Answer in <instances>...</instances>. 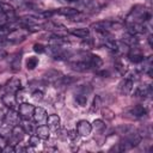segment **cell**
I'll return each mask as SVG.
<instances>
[{
	"mask_svg": "<svg viewBox=\"0 0 153 153\" xmlns=\"http://www.w3.org/2000/svg\"><path fill=\"white\" fill-rule=\"evenodd\" d=\"M130 112L135 117H143L147 115V109L143 105H136L130 110Z\"/></svg>",
	"mask_w": 153,
	"mask_h": 153,
	"instance_id": "obj_22",
	"label": "cell"
},
{
	"mask_svg": "<svg viewBox=\"0 0 153 153\" xmlns=\"http://www.w3.org/2000/svg\"><path fill=\"white\" fill-rule=\"evenodd\" d=\"M102 114H103V117H104L105 120H109V121L114 120V117H115V114H114L110 109H108V108L103 109V110H102Z\"/></svg>",
	"mask_w": 153,
	"mask_h": 153,
	"instance_id": "obj_32",
	"label": "cell"
},
{
	"mask_svg": "<svg viewBox=\"0 0 153 153\" xmlns=\"http://www.w3.org/2000/svg\"><path fill=\"white\" fill-rule=\"evenodd\" d=\"M122 42L126 43L127 45H134V44H137V39L135 38V35H131V33H127V35H124Z\"/></svg>",
	"mask_w": 153,
	"mask_h": 153,
	"instance_id": "obj_25",
	"label": "cell"
},
{
	"mask_svg": "<svg viewBox=\"0 0 153 153\" xmlns=\"http://www.w3.org/2000/svg\"><path fill=\"white\" fill-rule=\"evenodd\" d=\"M100 106H102V98H100L99 96H96V97L93 98V100H92L91 110H92V111H97V110L100 109Z\"/></svg>",
	"mask_w": 153,
	"mask_h": 153,
	"instance_id": "obj_30",
	"label": "cell"
},
{
	"mask_svg": "<svg viewBox=\"0 0 153 153\" xmlns=\"http://www.w3.org/2000/svg\"><path fill=\"white\" fill-rule=\"evenodd\" d=\"M22 128L24 129L25 134H32L33 133V128H32V123L30 122V120H23L22 122Z\"/></svg>",
	"mask_w": 153,
	"mask_h": 153,
	"instance_id": "obj_28",
	"label": "cell"
},
{
	"mask_svg": "<svg viewBox=\"0 0 153 153\" xmlns=\"http://www.w3.org/2000/svg\"><path fill=\"white\" fill-rule=\"evenodd\" d=\"M114 66H115V69L120 73V74H122V75H124L126 73H127V67H126V65L121 61V60H116L115 61V63H114Z\"/></svg>",
	"mask_w": 153,
	"mask_h": 153,
	"instance_id": "obj_27",
	"label": "cell"
},
{
	"mask_svg": "<svg viewBox=\"0 0 153 153\" xmlns=\"http://www.w3.org/2000/svg\"><path fill=\"white\" fill-rule=\"evenodd\" d=\"M37 65H38V59H37V57H35V56L29 57V59H27V61H26V68H27L29 71L35 69V68L37 67Z\"/></svg>",
	"mask_w": 153,
	"mask_h": 153,
	"instance_id": "obj_29",
	"label": "cell"
},
{
	"mask_svg": "<svg viewBox=\"0 0 153 153\" xmlns=\"http://www.w3.org/2000/svg\"><path fill=\"white\" fill-rule=\"evenodd\" d=\"M71 35L75 36V37H79V38H86L88 37L90 35V30L86 29V27H78V29H73L69 31Z\"/></svg>",
	"mask_w": 153,
	"mask_h": 153,
	"instance_id": "obj_20",
	"label": "cell"
},
{
	"mask_svg": "<svg viewBox=\"0 0 153 153\" xmlns=\"http://www.w3.org/2000/svg\"><path fill=\"white\" fill-rule=\"evenodd\" d=\"M39 141H41V139H39L37 135H31V136H30V139H29V146L36 147V146H38Z\"/></svg>",
	"mask_w": 153,
	"mask_h": 153,
	"instance_id": "obj_33",
	"label": "cell"
},
{
	"mask_svg": "<svg viewBox=\"0 0 153 153\" xmlns=\"http://www.w3.org/2000/svg\"><path fill=\"white\" fill-rule=\"evenodd\" d=\"M20 122V116L17 111H14L13 109H10V111L7 114H5V120L4 123L8 127H14L17 124H19Z\"/></svg>",
	"mask_w": 153,
	"mask_h": 153,
	"instance_id": "obj_4",
	"label": "cell"
},
{
	"mask_svg": "<svg viewBox=\"0 0 153 153\" xmlns=\"http://www.w3.org/2000/svg\"><path fill=\"white\" fill-rule=\"evenodd\" d=\"M11 69L13 72H18L20 69V65H22V54H16L13 55V57L11 59Z\"/></svg>",
	"mask_w": 153,
	"mask_h": 153,
	"instance_id": "obj_21",
	"label": "cell"
},
{
	"mask_svg": "<svg viewBox=\"0 0 153 153\" xmlns=\"http://www.w3.org/2000/svg\"><path fill=\"white\" fill-rule=\"evenodd\" d=\"M29 35V31L25 27H18V29H12L11 32L6 36V38L12 42V43H19L22 41H24Z\"/></svg>",
	"mask_w": 153,
	"mask_h": 153,
	"instance_id": "obj_1",
	"label": "cell"
},
{
	"mask_svg": "<svg viewBox=\"0 0 153 153\" xmlns=\"http://www.w3.org/2000/svg\"><path fill=\"white\" fill-rule=\"evenodd\" d=\"M56 12L55 11H44V12H42L41 13V16H43L44 18H50L53 14H55Z\"/></svg>",
	"mask_w": 153,
	"mask_h": 153,
	"instance_id": "obj_38",
	"label": "cell"
},
{
	"mask_svg": "<svg viewBox=\"0 0 153 153\" xmlns=\"http://www.w3.org/2000/svg\"><path fill=\"white\" fill-rule=\"evenodd\" d=\"M24 135H25V131H24V129L22 128V126L17 124V126L12 127V130H11V136H12V140H13V143H12V145L16 146L17 142H20V141L23 140Z\"/></svg>",
	"mask_w": 153,
	"mask_h": 153,
	"instance_id": "obj_7",
	"label": "cell"
},
{
	"mask_svg": "<svg viewBox=\"0 0 153 153\" xmlns=\"http://www.w3.org/2000/svg\"><path fill=\"white\" fill-rule=\"evenodd\" d=\"M0 152H2V147L1 146H0Z\"/></svg>",
	"mask_w": 153,
	"mask_h": 153,
	"instance_id": "obj_44",
	"label": "cell"
},
{
	"mask_svg": "<svg viewBox=\"0 0 153 153\" xmlns=\"http://www.w3.org/2000/svg\"><path fill=\"white\" fill-rule=\"evenodd\" d=\"M76 79L74 76H71V75H62L55 84H60L62 86H68V85H72L73 82H75Z\"/></svg>",
	"mask_w": 153,
	"mask_h": 153,
	"instance_id": "obj_23",
	"label": "cell"
},
{
	"mask_svg": "<svg viewBox=\"0 0 153 153\" xmlns=\"http://www.w3.org/2000/svg\"><path fill=\"white\" fill-rule=\"evenodd\" d=\"M91 126H92V129L96 130L97 133H102L105 129V123L102 120H94Z\"/></svg>",
	"mask_w": 153,
	"mask_h": 153,
	"instance_id": "obj_26",
	"label": "cell"
},
{
	"mask_svg": "<svg viewBox=\"0 0 153 153\" xmlns=\"http://www.w3.org/2000/svg\"><path fill=\"white\" fill-rule=\"evenodd\" d=\"M32 118H33V121H35L36 123L42 124L43 122L47 121V111H45L43 108H41V106H35Z\"/></svg>",
	"mask_w": 153,
	"mask_h": 153,
	"instance_id": "obj_9",
	"label": "cell"
},
{
	"mask_svg": "<svg viewBox=\"0 0 153 153\" xmlns=\"http://www.w3.org/2000/svg\"><path fill=\"white\" fill-rule=\"evenodd\" d=\"M5 56H6V51H5L2 48H0V60H1V59H4Z\"/></svg>",
	"mask_w": 153,
	"mask_h": 153,
	"instance_id": "obj_41",
	"label": "cell"
},
{
	"mask_svg": "<svg viewBox=\"0 0 153 153\" xmlns=\"http://www.w3.org/2000/svg\"><path fill=\"white\" fill-rule=\"evenodd\" d=\"M0 12L6 14L8 17V19H12L14 18V8L10 5V4H6V2H0Z\"/></svg>",
	"mask_w": 153,
	"mask_h": 153,
	"instance_id": "obj_18",
	"label": "cell"
},
{
	"mask_svg": "<svg viewBox=\"0 0 153 153\" xmlns=\"http://www.w3.org/2000/svg\"><path fill=\"white\" fill-rule=\"evenodd\" d=\"M61 1H66V2H73V1H76V0H61Z\"/></svg>",
	"mask_w": 153,
	"mask_h": 153,
	"instance_id": "obj_43",
	"label": "cell"
},
{
	"mask_svg": "<svg viewBox=\"0 0 153 153\" xmlns=\"http://www.w3.org/2000/svg\"><path fill=\"white\" fill-rule=\"evenodd\" d=\"M120 24L117 23H114L111 20H100V22H97V23H93L91 25L92 29H94L96 31L98 32H102V33H105L106 31L114 29V27H118Z\"/></svg>",
	"mask_w": 153,
	"mask_h": 153,
	"instance_id": "obj_2",
	"label": "cell"
},
{
	"mask_svg": "<svg viewBox=\"0 0 153 153\" xmlns=\"http://www.w3.org/2000/svg\"><path fill=\"white\" fill-rule=\"evenodd\" d=\"M75 99H76V102H78L79 105L84 106V105H86V102H87V94L78 93V94L75 96Z\"/></svg>",
	"mask_w": 153,
	"mask_h": 153,
	"instance_id": "obj_31",
	"label": "cell"
},
{
	"mask_svg": "<svg viewBox=\"0 0 153 153\" xmlns=\"http://www.w3.org/2000/svg\"><path fill=\"white\" fill-rule=\"evenodd\" d=\"M91 131H92V126L88 121L81 120L76 123V133L80 136H87V135H90Z\"/></svg>",
	"mask_w": 153,
	"mask_h": 153,
	"instance_id": "obj_5",
	"label": "cell"
},
{
	"mask_svg": "<svg viewBox=\"0 0 153 153\" xmlns=\"http://www.w3.org/2000/svg\"><path fill=\"white\" fill-rule=\"evenodd\" d=\"M8 20H10V19H8V17H7L6 14H4V13H1V12H0V26H1V25H5Z\"/></svg>",
	"mask_w": 153,
	"mask_h": 153,
	"instance_id": "obj_37",
	"label": "cell"
},
{
	"mask_svg": "<svg viewBox=\"0 0 153 153\" xmlns=\"http://www.w3.org/2000/svg\"><path fill=\"white\" fill-rule=\"evenodd\" d=\"M133 85H134V82H133V80L131 79H124L121 84H120V92L122 93V94H124V96H127V94H129L130 92H131V90H133Z\"/></svg>",
	"mask_w": 153,
	"mask_h": 153,
	"instance_id": "obj_14",
	"label": "cell"
},
{
	"mask_svg": "<svg viewBox=\"0 0 153 153\" xmlns=\"http://www.w3.org/2000/svg\"><path fill=\"white\" fill-rule=\"evenodd\" d=\"M33 110H35V106L30 103H26V102H23L19 104V109H18V114L20 116L22 120H31L32 118V115H33Z\"/></svg>",
	"mask_w": 153,
	"mask_h": 153,
	"instance_id": "obj_3",
	"label": "cell"
},
{
	"mask_svg": "<svg viewBox=\"0 0 153 153\" xmlns=\"http://www.w3.org/2000/svg\"><path fill=\"white\" fill-rule=\"evenodd\" d=\"M33 51L38 53V54H43L45 51V47L41 43H36V44H33Z\"/></svg>",
	"mask_w": 153,
	"mask_h": 153,
	"instance_id": "obj_35",
	"label": "cell"
},
{
	"mask_svg": "<svg viewBox=\"0 0 153 153\" xmlns=\"http://www.w3.org/2000/svg\"><path fill=\"white\" fill-rule=\"evenodd\" d=\"M62 76V74L59 72V71H56V69H49L48 72H45L44 74H43V79L47 81V82H56Z\"/></svg>",
	"mask_w": 153,
	"mask_h": 153,
	"instance_id": "obj_11",
	"label": "cell"
},
{
	"mask_svg": "<svg viewBox=\"0 0 153 153\" xmlns=\"http://www.w3.org/2000/svg\"><path fill=\"white\" fill-rule=\"evenodd\" d=\"M4 120H5V112L2 109H0V126L4 123Z\"/></svg>",
	"mask_w": 153,
	"mask_h": 153,
	"instance_id": "obj_40",
	"label": "cell"
},
{
	"mask_svg": "<svg viewBox=\"0 0 153 153\" xmlns=\"http://www.w3.org/2000/svg\"><path fill=\"white\" fill-rule=\"evenodd\" d=\"M45 122H47L48 127L51 128V129H59V128H60V123H61L60 117H59L57 115H55V114L49 115V116L47 117V121H45Z\"/></svg>",
	"mask_w": 153,
	"mask_h": 153,
	"instance_id": "obj_15",
	"label": "cell"
},
{
	"mask_svg": "<svg viewBox=\"0 0 153 153\" xmlns=\"http://www.w3.org/2000/svg\"><path fill=\"white\" fill-rule=\"evenodd\" d=\"M31 96H32V98L35 100H42V98H43V91L42 90H35Z\"/></svg>",
	"mask_w": 153,
	"mask_h": 153,
	"instance_id": "obj_36",
	"label": "cell"
},
{
	"mask_svg": "<svg viewBox=\"0 0 153 153\" xmlns=\"http://www.w3.org/2000/svg\"><path fill=\"white\" fill-rule=\"evenodd\" d=\"M152 94V86L151 85H142L139 86L135 91V97L137 98H146Z\"/></svg>",
	"mask_w": 153,
	"mask_h": 153,
	"instance_id": "obj_13",
	"label": "cell"
},
{
	"mask_svg": "<svg viewBox=\"0 0 153 153\" xmlns=\"http://www.w3.org/2000/svg\"><path fill=\"white\" fill-rule=\"evenodd\" d=\"M87 62L90 63L91 68H99L103 66V60L98 56V55H93V54H90L88 57H86Z\"/></svg>",
	"mask_w": 153,
	"mask_h": 153,
	"instance_id": "obj_17",
	"label": "cell"
},
{
	"mask_svg": "<svg viewBox=\"0 0 153 153\" xmlns=\"http://www.w3.org/2000/svg\"><path fill=\"white\" fill-rule=\"evenodd\" d=\"M128 59H129L130 62H134V63H140V62L145 61L143 54L137 48H134V49L128 51Z\"/></svg>",
	"mask_w": 153,
	"mask_h": 153,
	"instance_id": "obj_10",
	"label": "cell"
},
{
	"mask_svg": "<svg viewBox=\"0 0 153 153\" xmlns=\"http://www.w3.org/2000/svg\"><path fill=\"white\" fill-rule=\"evenodd\" d=\"M2 44H4V39H2V37H0V48H1Z\"/></svg>",
	"mask_w": 153,
	"mask_h": 153,
	"instance_id": "obj_42",
	"label": "cell"
},
{
	"mask_svg": "<svg viewBox=\"0 0 153 153\" xmlns=\"http://www.w3.org/2000/svg\"><path fill=\"white\" fill-rule=\"evenodd\" d=\"M20 88H22V81H20L18 78H12V79H10V80L6 82L5 87H4L5 92H10V93H16V92L19 91Z\"/></svg>",
	"mask_w": 153,
	"mask_h": 153,
	"instance_id": "obj_6",
	"label": "cell"
},
{
	"mask_svg": "<svg viewBox=\"0 0 153 153\" xmlns=\"http://www.w3.org/2000/svg\"><path fill=\"white\" fill-rule=\"evenodd\" d=\"M36 135L41 139V140H48L49 136H50V130H49V127L48 126H38L37 129H36Z\"/></svg>",
	"mask_w": 153,
	"mask_h": 153,
	"instance_id": "obj_16",
	"label": "cell"
},
{
	"mask_svg": "<svg viewBox=\"0 0 153 153\" xmlns=\"http://www.w3.org/2000/svg\"><path fill=\"white\" fill-rule=\"evenodd\" d=\"M71 67L76 71V72H86L91 69L90 63L87 62V60H80V61H74L71 63Z\"/></svg>",
	"mask_w": 153,
	"mask_h": 153,
	"instance_id": "obj_12",
	"label": "cell"
},
{
	"mask_svg": "<svg viewBox=\"0 0 153 153\" xmlns=\"http://www.w3.org/2000/svg\"><path fill=\"white\" fill-rule=\"evenodd\" d=\"M55 12L57 14H61V16H65V17H68V18H71V17L75 16L76 13H79V11L75 10V8H73V7H62V8L56 10Z\"/></svg>",
	"mask_w": 153,
	"mask_h": 153,
	"instance_id": "obj_19",
	"label": "cell"
},
{
	"mask_svg": "<svg viewBox=\"0 0 153 153\" xmlns=\"http://www.w3.org/2000/svg\"><path fill=\"white\" fill-rule=\"evenodd\" d=\"M133 130H135V129L131 126H127V124H122V126H120V127L116 128V133L118 135H123V136L127 135V134H129Z\"/></svg>",
	"mask_w": 153,
	"mask_h": 153,
	"instance_id": "obj_24",
	"label": "cell"
},
{
	"mask_svg": "<svg viewBox=\"0 0 153 153\" xmlns=\"http://www.w3.org/2000/svg\"><path fill=\"white\" fill-rule=\"evenodd\" d=\"M1 100L4 103L5 106H7L8 109H14V106L17 105V98H16V93H10V92H5L1 97Z\"/></svg>",
	"mask_w": 153,
	"mask_h": 153,
	"instance_id": "obj_8",
	"label": "cell"
},
{
	"mask_svg": "<svg viewBox=\"0 0 153 153\" xmlns=\"http://www.w3.org/2000/svg\"><path fill=\"white\" fill-rule=\"evenodd\" d=\"M11 27L7 26V25H1L0 26V37H6L10 32H11Z\"/></svg>",
	"mask_w": 153,
	"mask_h": 153,
	"instance_id": "obj_34",
	"label": "cell"
},
{
	"mask_svg": "<svg viewBox=\"0 0 153 153\" xmlns=\"http://www.w3.org/2000/svg\"><path fill=\"white\" fill-rule=\"evenodd\" d=\"M67 137L75 139L76 137V130H69V131H67Z\"/></svg>",
	"mask_w": 153,
	"mask_h": 153,
	"instance_id": "obj_39",
	"label": "cell"
}]
</instances>
